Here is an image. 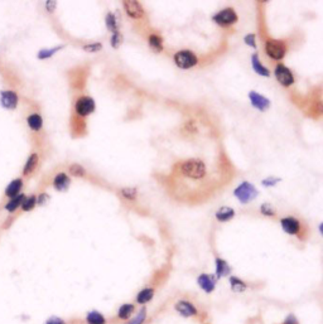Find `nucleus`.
Listing matches in <instances>:
<instances>
[{"label": "nucleus", "instance_id": "obj_1", "mask_svg": "<svg viewBox=\"0 0 323 324\" xmlns=\"http://www.w3.org/2000/svg\"><path fill=\"white\" fill-rule=\"evenodd\" d=\"M182 174L192 179H201L206 175V164L200 159H188L181 164Z\"/></svg>", "mask_w": 323, "mask_h": 324}, {"label": "nucleus", "instance_id": "obj_2", "mask_svg": "<svg viewBox=\"0 0 323 324\" xmlns=\"http://www.w3.org/2000/svg\"><path fill=\"white\" fill-rule=\"evenodd\" d=\"M173 309H174V312H176L181 318L184 319L197 318L201 314L200 308H198L192 300L184 299V298L176 300L174 304H173Z\"/></svg>", "mask_w": 323, "mask_h": 324}, {"label": "nucleus", "instance_id": "obj_3", "mask_svg": "<svg viewBox=\"0 0 323 324\" xmlns=\"http://www.w3.org/2000/svg\"><path fill=\"white\" fill-rule=\"evenodd\" d=\"M234 194L242 205H248V203H250L251 201L257 198L258 194H259V191H258L251 183L242 182L241 184L235 189Z\"/></svg>", "mask_w": 323, "mask_h": 324}, {"label": "nucleus", "instance_id": "obj_4", "mask_svg": "<svg viewBox=\"0 0 323 324\" xmlns=\"http://www.w3.org/2000/svg\"><path fill=\"white\" fill-rule=\"evenodd\" d=\"M265 52L267 54L273 59H283L287 52L285 48V43L281 41H276V39H269L265 43Z\"/></svg>", "mask_w": 323, "mask_h": 324}, {"label": "nucleus", "instance_id": "obj_5", "mask_svg": "<svg viewBox=\"0 0 323 324\" xmlns=\"http://www.w3.org/2000/svg\"><path fill=\"white\" fill-rule=\"evenodd\" d=\"M174 62L182 69L192 68L197 64L198 59L192 51H179L174 54Z\"/></svg>", "mask_w": 323, "mask_h": 324}, {"label": "nucleus", "instance_id": "obj_6", "mask_svg": "<svg viewBox=\"0 0 323 324\" xmlns=\"http://www.w3.org/2000/svg\"><path fill=\"white\" fill-rule=\"evenodd\" d=\"M217 281L214 274H207V272H202L197 276L196 279V283H197L198 288L204 291L205 294L210 295V294L214 293L216 290V286H217Z\"/></svg>", "mask_w": 323, "mask_h": 324}, {"label": "nucleus", "instance_id": "obj_7", "mask_svg": "<svg viewBox=\"0 0 323 324\" xmlns=\"http://www.w3.org/2000/svg\"><path fill=\"white\" fill-rule=\"evenodd\" d=\"M95 100L89 96H81L77 101H76V112L80 116H87V115L92 114L95 111Z\"/></svg>", "mask_w": 323, "mask_h": 324}, {"label": "nucleus", "instance_id": "obj_8", "mask_svg": "<svg viewBox=\"0 0 323 324\" xmlns=\"http://www.w3.org/2000/svg\"><path fill=\"white\" fill-rule=\"evenodd\" d=\"M212 19H214L215 23H217L218 25L226 27V25H231L237 22V14L235 13V10L232 8H226L223 10L218 11L216 15H214Z\"/></svg>", "mask_w": 323, "mask_h": 324}, {"label": "nucleus", "instance_id": "obj_9", "mask_svg": "<svg viewBox=\"0 0 323 324\" xmlns=\"http://www.w3.org/2000/svg\"><path fill=\"white\" fill-rule=\"evenodd\" d=\"M19 103L18 94L13 90H3L0 92V104L6 110H15Z\"/></svg>", "mask_w": 323, "mask_h": 324}, {"label": "nucleus", "instance_id": "obj_10", "mask_svg": "<svg viewBox=\"0 0 323 324\" xmlns=\"http://www.w3.org/2000/svg\"><path fill=\"white\" fill-rule=\"evenodd\" d=\"M274 75H275V78L278 80V82L283 86L288 87L292 86L294 83V77H293V73L288 67L283 66V64H278L275 67V71H274Z\"/></svg>", "mask_w": 323, "mask_h": 324}, {"label": "nucleus", "instance_id": "obj_11", "mask_svg": "<svg viewBox=\"0 0 323 324\" xmlns=\"http://www.w3.org/2000/svg\"><path fill=\"white\" fill-rule=\"evenodd\" d=\"M156 297V288L153 286H145V288L140 289L135 295V304L139 307H147L152 300Z\"/></svg>", "mask_w": 323, "mask_h": 324}, {"label": "nucleus", "instance_id": "obj_12", "mask_svg": "<svg viewBox=\"0 0 323 324\" xmlns=\"http://www.w3.org/2000/svg\"><path fill=\"white\" fill-rule=\"evenodd\" d=\"M137 312V305L134 303H123L120 304L116 309V313H115V317L119 322H126L128 319H130L133 317V314Z\"/></svg>", "mask_w": 323, "mask_h": 324}, {"label": "nucleus", "instance_id": "obj_13", "mask_svg": "<svg viewBox=\"0 0 323 324\" xmlns=\"http://www.w3.org/2000/svg\"><path fill=\"white\" fill-rule=\"evenodd\" d=\"M280 226L285 233L290 236L298 235L301 232V222L294 217H285L280 221Z\"/></svg>", "mask_w": 323, "mask_h": 324}, {"label": "nucleus", "instance_id": "obj_14", "mask_svg": "<svg viewBox=\"0 0 323 324\" xmlns=\"http://www.w3.org/2000/svg\"><path fill=\"white\" fill-rule=\"evenodd\" d=\"M215 276L220 280L222 277H227L231 275V266L228 265L227 261L222 258L215 259Z\"/></svg>", "mask_w": 323, "mask_h": 324}, {"label": "nucleus", "instance_id": "obj_15", "mask_svg": "<svg viewBox=\"0 0 323 324\" xmlns=\"http://www.w3.org/2000/svg\"><path fill=\"white\" fill-rule=\"evenodd\" d=\"M85 324H109V319L103 312L98 309H90L84 318Z\"/></svg>", "mask_w": 323, "mask_h": 324}, {"label": "nucleus", "instance_id": "obj_16", "mask_svg": "<svg viewBox=\"0 0 323 324\" xmlns=\"http://www.w3.org/2000/svg\"><path fill=\"white\" fill-rule=\"evenodd\" d=\"M249 99H250L251 101V105L255 108H258L259 111H267L268 108H270V101H269V99L262 96V95L258 94V92H249Z\"/></svg>", "mask_w": 323, "mask_h": 324}, {"label": "nucleus", "instance_id": "obj_17", "mask_svg": "<svg viewBox=\"0 0 323 324\" xmlns=\"http://www.w3.org/2000/svg\"><path fill=\"white\" fill-rule=\"evenodd\" d=\"M124 8H125V11L129 17L134 18V19H140V18L144 15V10H143L139 1L125 0V1H124Z\"/></svg>", "mask_w": 323, "mask_h": 324}, {"label": "nucleus", "instance_id": "obj_18", "mask_svg": "<svg viewBox=\"0 0 323 324\" xmlns=\"http://www.w3.org/2000/svg\"><path fill=\"white\" fill-rule=\"evenodd\" d=\"M23 184H24V182H23L22 178H15V179H13L8 184L5 191H4V197H6L9 200H10V198H14L15 196L22 193Z\"/></svg>", "mask_w": 323, "mask_h": 324}, {"label": "nucleus", "instance_id": "obj_19", "mask_svg": "<svg viewBox=\"0 0 323 324\" xmlns=\"http://www.w3.org/2000/svg\"><path fill=\"white\" fill-rule=\"evenodd\" d=\"M228 285H230V289H231L232 293L235 294L245 293L249 289V285L246 284V281L240 279L239 276H235V275H230V276H228Z\"/></svg>", "mask_w": 323, "mask_h": 324}, {"label": "nucleus", "instance_id": "obj_20", "mask_svg": "<svg viewBox=\"0 0 323 324\" xmlns=\"http://www.w3.org/2000/svg\"><path fill=\"white\" fill-rule=\"evenodd\" d=\"M71 179L66 173H58L53 179V187L58 192H66L67 189L70 188Z\"/></svg>", "mask_w": 323, "mask_h": 324}, {"label": "nucleus", "instance_id": "obj_21", "mask_svg": "<svg viewBox=\"0 0 323 324\" xmlns=\"http://www.w3.org/2000/svg\"><path fill=\"white\" fill-rule=\"evenodd\" d=\"M38 163H39L38 154H37V153H32L31 156L28 157V159H27V162H25L22 174L24 175V177H29V175L33 174L36 168L38 166Z\"/></svg>", "mask_w": 323, "mask_h": 324}, {"label": "nucleus", "instance_id": "obj_22", "mask_svg": "<svg viewBox=\"0 0 323 324\" xmlns=\"http://www.w3.org/2000/svg\"><path fill=\"white\" fill-rule=\"evenodd\" d=\"M25 197L27 196H25L24 193H20L18 194V196H15L14 198H10V200L5 203V206H4V210L10 215L15 214V211L19 210L20 206H22L23 201L25 200Z\"/></svg>", "mask_w": 323, "mask_h": 324}, {"label": "nucleus", "instance_id": "obj_23", "mask_svg": "<svg viewBox=\"0 0 323 324\" xmlns=\"http://www.w3.org/2000/svg\"><path fill=\"white\" fill-rule=\"evenodd\" d=\"M148 321V309L147 307H140L139 311L133 314L130 319L124 322V324H145Z\"/></svg>", "mask_w": 323, "mask_h": 324}, {"label": "nucleus", "instance_id": "obj_24", "mask_svg": "<svg viewBox=\"0 0 323 324\" xmlns=\"http://www.w3.org/2000/svg\"><path fill=\"white\" fill-rule=\"evenodd\" d=\"M251 66H253V69L258 75L264 76V77H269L270 76V72H269V69L267 67H264L262 64L259 59V55L258 54H253L251 55Z\"/></svg>", "mask_w": 323, "mask_h": 324}, {"label": "nucleus", "instance_id": "obj_25", "mask_svg": "<svg viewBox=\"0 0 323 324\" xmlns=\"http://www.w3.org/2000/svg\"><path fill=\"white\" fill-rule=\"evenodd\" d=\"M27 124H28L31 130L39 131L43 128V119L39 114L33 112V114L28 115V117H27Z\"/></svg>", "mask_w": 323, "mask_h": 324}, {"label": "nucleus", "instance_id": "obj_26", "mask_svg": "<svg viewBox=\"0 0 323 324\" xmlns=\"http://www.w3.org/2000/svg\"><path fill=\"white\" fill-rule=\"evenodd\" d=\"M216 219L218 222H227L231 218H234L235 216V211L230 207H221L220 210L216 212Z\"/></svg>", "mask_w": 323, "mask_h": 324}, {"label": "nucleus", "instance_id": "obj_27", "mask_svg": "<svg viewBox=\"0 0 323 324\" xmlns=\"http://www.w3.org/2000/svg\"><path fill=\"white\" fill-rule=\"evenodd\" d=\"M149 47L156 53H161L163 51V39L157 34H152L149 37Z\"/></svg>", "mask_w": 323, "mask_h": 324}, {"label": "nucleus", "instance_id": "obj_28", "mask_svg": "<svg viewBox=\"0 0 323 324\" xmlns=\"http://www.w3.org/2000/svg\"><path fill=\"white\" fill-rule=\"evenodd\" d=\"M36 206H37V196L31 194V196L25 197V200L23 201L22 206H20V210H22V212H29V211L33 210Z\"/></svg>", "mask_w": 323, "mask_h": 324}, {"label": "nucleus", "instance_id": "obj_29", "mask_svg": "<svg viewBox=\"0 0 323 324\" xmlns=\"http://www.w3.org/2000/svg\"><path fill=\"white\" fill-rule=\"evenodd\" d=\"M63 48V46H58V47H54V48H51V50H42L39 51L38 52V58L39 59H47L50 58V57H52L53 54L56 52H58L59 50H62Z\"/></svg>", "mask_w": 323, "mask_h": 324}, {"label": "nucleus", "instance_id": "obj_30", "mask_svg": "<svg viewBox=\"0 0 323 324\" xmlns=\"http://www.w3.org/2000/svg\"><path fill=\"white\" fill-rule=\"evenodd\" d=\"M106 27H108V29H109L110 32H116L117 31V22H116V18H115L114 14L109 13L108 15H106Z\"/></svg>", "mask_w": 323, "mask_h": 324}, {"label": "nucleus", "instance_id": "obj_31", "mask_svg": "<svg viewBox=\"0 0 323 324\" xmlns=\"http://www.w3.org/2000/svg\"><path fill=\"white\" fill-rule=\"evenodd\" d=\"M70 173L72 175H75V177H85L86 175V170L80 164H72L70 166Z\"/></svg>", "mask_w": 323, "mask_h": 324}, {"label": "nucleus", "instance_id": "obj_32", "mask_svg": "<svg viewBox=\"0 0 323 324\" xmlns=\"http://www.w3.org/2000/svg\"><path fill=\"white\" fill-rule=\"evenodd\" d=\"M110 42H111V46L115 48V50H117V48L121 46V43H123V36H121V33H120L119 31L114 32L111 36V39H110Z\"/></svg>", "mask_w": 323, "mask_h": 324}, {"label": "nucleus", "instance_id": "obj_33", "mask_svg": "<svg viewBox=\"0 0 323 324\" xmlns=\"http://www.w3.org/2000/svg\"><path fill=\"white\" fill-rule=\"evenodd\" d=\"M101 50H103V45L100 42H94V43H89V45L84 46V51L87 53H96Z\"/></svg>", "mask_w": 323, "mask_h": 324}, {"label": "nucleus", "instance_id": "obj_34", "mask_svg": "<svg viewBox=\"0 0 323 324\" xmlns=\"http://www.w3.org/2000/svg\"><path fill=\"white\" fill-rule=\"evenodd\" d=\"M260 211H262L263 215H265V216L268 217L275 216V210H274V207L270 205V203H264V205H262Z\"/></svg>", "mask_w": 323, "mask_h": 324}, {"label": "nucleus", "instance_id": "obj_35", "mask_svg": "<svg viewBox=\"0 0 323 324\" xmlns=\"http://www.w3.org/2000/svg\"><path fill=\"white\" fill-rule=\"evenodd\" d=\"M121 194H123L125 198H128V200L134 201L135 198H137L138 192H137V189H135V188H131V187H129V188L121 189Z\"/></svg>", "mask_w": 323, "mask_h": 324}, {"label": "nucleus", "instance_id": "obj_36", "mask_svg": "<svg viewBox=\"0 0 323 324\" xmlns=\"http://www.w3.org/2000/svg\"><path fill=\"white\" fill-rule=\"evenodd\" d=\"M43 324H68V323H67L66 319L62 318V317L51 316V317H48L45 322H43Z\"/></svg>", "mask_w": 323, "mask_h": 324}, {"label": "nucleus", "instance_id": "obj_37", "mask_svg": "<svg viewBox=\"0 0 323 324\" xmlns=\"http://www.w3.org/2000/svg\"><path fill=\"white\" fill-rule=\"evenodd\" d=\"M280 324H301V322H299L298 317L295 316L294 313H288L284 317V319L281 321Z\"/></svg>", "mask_w": 323, "mask_h": 324}, {"label": "nucleus", "instance_id": "obj_38", "mask_svg": "<svg viewBox=\"0 0 323 324\" xmlns=\"http://www.w3.org/2000/svg\"><path fill=\"white\" fill-rule=\"evenodd\" d=\"M280 178H276V177H269V178H265V179H263V184H264L265 187H271V186H275L276 183L280 182Z\"/></svg>", "mask_w": 323, "mask_h": 324}, {"label": "nucleus", "instance_id": "obj_39", "mask_svg": "<svg viewBox=\"0 0 323 324\" xmlns=\"http://www.w3.org/2000/svg\"><path fill=\"white\" fill-rule=\"evenodd\" d=\"M244 41H245V43L249 46V47L257 48V45H255V34L254 33H250L248 34V36H245Z\"/></svg>", "mask_w": 323, "mask_h": 324}, {"label": "nucleus", "instance_id": "obj_40", "mask_svg": "<svg viewBox=\"0 0 323 324\" xmlns=\"http://www.w3.org/2000/svg\"><path fill=\"white\" fill-rule=\"evenodd\" d=\"M48 200H50V197H48L47 193H41L38 197H37V205L43 206Z\"/></svg>", "mask_w": 323, "mask_h": 324}, {"label": "nucleus", "instance_id": "obj_41", "mask_svg": "<svg viewBox=\"0 0 323 324\" xmlns=\"http://www.w3.org/2000/svg\"><path fill=\"white\" fill-rule=\"evenodd\" d=\"M46 6H47V10L50 13H53V10L56 8V1H46Z\"/></svg>", "mask_w": 323, "mask_h": 324}]
</instances>
